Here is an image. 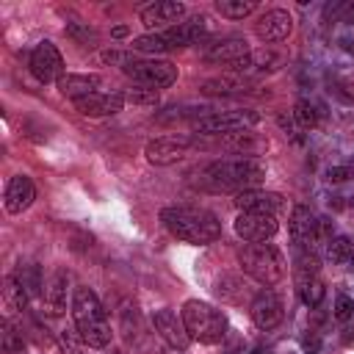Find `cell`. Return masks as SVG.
Instances as JSON below:
<instances>
[{
  "label": "cell",
  "mask_w": 354,
  "mask_h": 354,
  "mask_svg": "<svg viewBox=\"0 0 354 354\" xmlns=\"http://www.w3.org/2000/svg\"><path fill=\"white\" fill-rule=\"evenodd\" d=\"M30 72L39 83H58L64 77V58L53 41H39L30 53Z\"/></svg>",
  "instance_id": "9"
},
{
  "label": "cell",
  "mask_w": 354,
  "mask_h": 354,
  "mask_svg": "<svg viewBox=\"0 0 354 354\" xmlns=\"http://www.w3.org/2000/svg\"><path fill=\"white\" fill-rule=\"evenodd\" d=\"M33 199H36V185H33V180H30L28 174H14V177L8 180V185H6V210L17 216V213L28 210V207L33 205Z\"/></svg>",
  "instance_id": "18"
},
{
  "label": "cell",
  "mask_w": 354,
  "mask_h": 354,
  "mask_svg": "<svg viewBox=\"0 0 354 354\" xmlns=\"http://www.w3.org/2000/svg\"><path fill=\"white\" fill-rule=\"evenodd\" d=\"M152 324H155L158 335H160L171 348H177V351H185V348H188L191 335H188L183 318H177V313H174L171 307H160V310H155Z\"/></svg>",
  "instance_id": "12"
},
{
  "label": "cell",
  "mask_w": 354,
  "mask_h": 354,
  "mask_svg": "<svg viewBox=\"0 0 354 354\" xmlns=\"http://www.w3.org/2000/svg\"><path fill=\"white\" fill-rule=\"evenodd\" d=\"M66 282H69V274L64 268H58L53 274V279L47 282L44 301H47V307H50L53 315H64L66 313Z\"/></svg>",
  "instance_id": "24"
},
{
  "label": "cell",
  "mask_w": 354,
  "mask_h": 354,
  "mask_svg": "<svg viewBox=\"0 0 354 354\" xmlns=\"http://www.w3.org/2000/svg\"><path fill=\"white\" fill-rule=\"evenodd\" d=\"M260 116L254 111H224V113H210L194 122V130L202 136H232L254 127Z\"/></svg>",
  "instance_id": "6"
},
{
  "label": "cell",
  "mask_w": 354,
  "mask_h": 354,
  "mask_svg": "<svg viewBox=\"0 0 354 354\" xmlns=\"http://www.w3.org/2000/svg\"><path fill=\"white\" fill-rule=\"evenodd\" d=\"M124 94V102H133V105H144V108H155L158 105V91H152V88H127V91H122Z\"/></svg>",
  "instance_id": "33"
},
{
  "label": "cell",
  "mask_w": 354,
  "mask_h": 354,
  "mask_svg": "<svg viewBox=\"0 0 354 354\" xmlns=\"http://www.w3.org/2000/svg\"><path fill=\"white\" fill-rule=\"evenodd\" d=\"M288 232H290V241H293L299 249H304V252H313V249L321 243L318 218H315V213H313L307 205H296V207L290 210Z\"/></svg>",
  "instance_id": "10"
},
{
  "label": "cell",
  "mask_w": 354,
  "mask_h": 354,
  "mask_svg": "<svg viewBox=\"0 0 354 354\" xmlns=\"http://www.w3.org/2000/svg\"><path fill=\"white\" fill-rule=\"evenodd\" d=\"M351 177V169L348 166H332L329 171H326V180L329 183H346Z\"/></svg>",
  "instance_id": "41"
},
{
  "label": "cell",
  "mask_w": 354,
  "mask_h": 354,
  "mask_svg": "<svg viewBox=\"0 0 354 354\" xmlns=\"http://www.w3.org/2000/svg\"><path fill=\"white\" fill-rule=\"evenodd\" d=\"M249 354H268V351H266V348H263V346H257V348H252V351H249Z\"/></svg>",
  "instance_id": "43"
},
{
  "label": "cell",
  "mask_w": 354,
  "mask_h": 354,
  "mask_svg": "<svg viewBox=\"0 0 354 354\" xmlns=\"http://www.w3.org/2000/svg\"><path fill=\"white\" fill-rule=\"evenodd\" d=\"M224 149L235 152V155H246V158H257L268 149V138L260 136V133H252V130H243V133H232L221 141Z\"/></svg>",
  "instance_id": "21"
},
{
  "label": "cell",
  "mask_w": 354,
  "mask_h": 354,
  "mask_svg": "<svg viewBox=\"0 0 354 354\" xmlns=\"http://www.w3.org/2000/svg\"><path fill=\"white\" fill-rule=\"evenodd\" d=\"M124 75L133 77V83L144 86V88H152V91H160V88H169L174 80H177V66L171 61H160V58H152V61H133L130 66H124Z\"/></svg>",
  "instance_id": "7"
},
{
  "label": "cell",
  "mask_w": 354,
  "mask_h": 354,
  "mask_svg": "<svg viewBox=\"0 0 354 354\" xmlns=\"http://www.w3.org/2000/svg\"><path fill=\"white\" fill-rule=\"evenodd\" d=\"M301 348H304V354H318L321 351V337L315 332H307L301 337Z\"/></svg>",
  "instance_id": "40"
},
{
  "label": "cell",
  "mask_w": 354,
  "mask_h": 354,
  "mask_svg": "<svg viewBox=\"0 0 354 354\" xmlns=\"http://www.w3.org/2000/svg\"><path fill=\"white\" fill-rule=\"evenodd\" d=\"M254 8H257L254 0H218V3H216V11H218L221 17H227V19H243V17H249Z\"/></svg>",
  "instance_id": "27"
},
{
  "label": "cell",
  "mask_w": 354,
  "mask_h": 354,
  "mask_svg": "<svg viewBox=\"0 0 354 354\" xmlns=\"http://www.w3.org/2000/svg\"><path fill=\"white\" fill-rule=\"evenodd\" d=\"M58 346H61V354H86V340L80 337L77 329H61Z\"/></svg>",
  "instance_id": "29"
},
{
  "label": "cell",
  "mask_w": 354,
  "mask_h": 354,
  "mask_svg": "<svg viewBox=\"0 0 354 354\" xmlns=\"http://www.w3.org/2000/svg\"><path fill=\"white\" fill-rule=\"evenodd\" d=\"M133 50H138V53H166L169 50V44L163 41V36L160 33H147V36H138V39H133Z\"/></svg>",
  "instance_id": "31"
},
{
  "label": "cell",
  "mask_w": 354,
  "mask_h": 354,
  "mask_svg": "<svg viewBox=\"0 0 354 354\" xmlns=\"http://www.w3.org/2000/svg\"><path fill=\"white\" fill-rule=\"evenodd\" d=\"M124 105V94L122 91H111V94H102V91H94L88 97H80L75 100V111L83 113V116H113L119 113Z\"/></svg>",
  "instance_id": "14"
},
{
  "label": "cell",
  "mask_w": 354,
  "mask_h": 354,
  "mask_svg": "<svg viewBox=\"0 0 354 354\" xmlns=\"http://www.w3.org/2000/svg\"><path fill=\"white\" fill-rule=\"evenodd\" d=\"M3 348H6L8 354H22V351H25L22 332H19L17 326H11V324L3 326Z\"/></svg>",
  "instance_id": "34"
},
{
  "label": "cell",
  "mask_w": 354,
  "mask_h": 354,
  "mask_svg": "<svg viewBox=\"0 0 354 354\" xmlns=\"http://www.w3.org/2000/svg\"><path fill=\"white\" fill-rule=\"evenodd\" d=\"M3 301H6V310L8 313H22L28 307V290L17 279V274H8L3 279Z\"/></svg>",
  "instance_id": "25"
},
{
  "label": "cell",
  "mask_w": 354,
  "mask_h": 354,
  "mask_svg": "<svg viewBox=\"0 0 354 354\" xmlns=\"http://www.w3.org/2000/svg\"><path fill=\"white\" fill-rule=\"evenodd\" d=\"M55 86H58V91H61L64 97H72V102H75V100L88 97V94L97 91L100 75H75V72H66Z\"/></svg>",
  "instance_id": "22"
},
{
  "label": "cell",
  "mask_w": 354,
  "mask_h": 354,
  "mask_svg": "<svg viewBox=\"0 0 354 354\" xmlns=\"http://www.w3.org/2000/svg\"><path fill=\"white\" fill-rule=\"evenodd\" d=\"M72 318L75 329L91 348H105L111 343V324L108 315L97 299V293L88 285H77L72 293Z\"/></svg>",
  "instance_id": "2"
},
{
  "label": "cell",
  "mask_w": 354,
  "mask_h": 354,
  "mask_svg": "<svg viewBox=\"0 0 354 354\" xmlns=\"http://www.w3.org/2000/svg\"><path fill=\"white\" fill-rule=\"evenodd\" d=\"M183 17H185V6L177 3V0H158V3L147 6V8H141V22L147 28H158V25H169L171 28L177 22H183Z\"/></svg>",
  "instance_id": "19"
},
{
  "label": "cell",
  "mask_w": 354,
  "mask_h": 354,
  "mask_svg": "<svg viewBox=\"0 0 354 354\" xmlns=\"http://www.w3.org/2000/svg\"><path fill=\"white\" fill-rule=\"evenodd\" d=\"M290 30H293V17L285 8H268L254 25V33L263 41H282L290 36Z\"/></svg>",
  "instance_id": "15"
},
{
  "label": "cell",
  "mask_w": 354,
  "mask_h": 354,
  "mask_svg": "<svg viewBox=\"0 0 354 354\" xmlns=\"http://www.w3.org/2000/svg\"><path fill=\"white\" fill-rule=\"evenodd\" d=\"M17 279L25 285L28 296H30V293H36V290L41 288V282H39V268H36V266H30V268H28V274L19 268V271H17Z\"/></svg>",
  "instance_id": "36"
},
{
  "label": "cell",
  "mask_w": 354,
  "mask_h": 354,
  "mask_svg": "<svg viewBox=\"0 0 354 354\" xmlns=\"http://www.w3.org/2000/svg\"><path fill=\"white\" fill-rule=\"evenodd\" d=\"M180 318L191 335V340H199L205 346H213V343H221L224 335H227V318L221 310H216L213 304L207 301H199V299H188L180 310Z\"/></svg>",
  "instance_id": "4"
},
{
  "label": "cell",
  "mask_w": 354,
  "mask_h": 354,
  "mask_svg": "<svg viewBox=\"0 0 354 354\" xmlns=\"http://www.w3.org/2000/svg\"><path fill=\"white\" fill-rule=\"evenodd\" d=\"M238 88H243V80H238V77H213V80L202 83V91H207V94H230Z\"/></svg>",
  "instance_id": "32"
},
{
  "label": "cell",
  "mask_w": 354,
  "mask_h": 354,
  "mask_svg": "<svg viewBox=\"0 0 354 354\" xmlns=\"http://www.w3.org/2000/svg\"><path fill=\"white\" fill-rule=\"evenodd\" d=\"M293 116H296V124L304 127V130L318 124V111H315V105L310 100H299L296 108H293Z\"/></svg>",
  "instance_id": "30"
},
{
  "label": "cell",
  "mask_w": 354,
  "mask_h": 354,
  "mask_svg": "<svg viewBox=\"0 0 354 354\" xmlns=\"http://www.w3.org/2000/svg\"><path fill=\"white\" fill-rule=\"evenodd\" d=\"M160 221L177 241L196 243V246L213 243L221 235L218 218L207 210H199V207H163Z\"/></svg>",
  "instance_id": "1"
},
{
  "label": "cell",
  "mask_w": 354,
  "mask_h": 354,
  "mask_svg": "<svg viewBox=\"0 0 354 354\" xmlns=\"http://www.w3.org/2000/svg\"><path fill=\"white\" fill-rule=\"evenodd\" d=\"M66 36H72L75 41H80V44H94L97 41V30H91V28H86V25H80V22H69L66 25Z\"/></svg>",
  "instance_id": "35"
},
{
  "label": "cell",
  "mask_w": 354,
  "mask_h": 354,
  "mask_svg": "<svg viewBox=\"0 0 354 354\" xmlns=\"http://www.w3.org/2000/svg\"><path fill=\"white\" fill-rule=\"evenodd\" d=\"M100 58H102V64H119L122 69H124V66H130V64L136 61V58H133V53H124V50H105Z\"/></svg>",
  "instance_id": "38"
},
{
  "label": "cell",
  "mask_w": 354,
  "mask_h": 354,
  "mask_svg": "<svg viewBox=\"0 0 354 354\" xmlns=\"http://www.w3.org/2000/svg\"><path fill=\"white\" fill-rule=\"evenodd\" d=\"M296 293H299V301L310 310H315L321 301H324V282L318 277H301L296 279Z\"/></svg>",
  "instance_id": "26"
},
{
  "label": "cell",
  "mask_w": 354,
  "mask_h": 354,
  "mask_svg": "<svg viewBox=\"0 0 354 354\" xmlns=\"http://www.w3.org/2000/svg\"><path fill=\"white\" fill-rule=\"evenodd\" d=\"M235 207L243 213V210H254V213H279L285 210V199L279 194H271V191H260V188H246V191H238L235 194Z\"/></svg>",
  "instance_id": "16"
},
{
  "label": "cell",
  "mask_w": 354,
  "mask_h": 354,
  "mask_svg": "<svg viewBox=\"0 0 354 354\" xmlns=\"http://www.w3.org/2000/svg\"><path fill=\"white\" fill-rule=\"evenodd\" d=\"M243 55H249V44L246 39H224L218 44H213L207 53H205V61H213V64H235L241 61Z\"/></svg>",
  "instance_id": "23"
},
{
  "label": "cell",
  "mask_w": 354,
  "mask_h": 354,
  "mask_svg": "<svg viewBox=\"0 0 354 354\" xmlns=\"http://www.w3.org/2000/svg\"><path fill=\"white\" fill-rule=\"evenodd\" d=\"M351 249H354V243H351L346 235H335V238H329V243H326V260H329V263H348Z\"/></svg>",
  "instance_id": "28"
},
{
  "label": "cell",
  "mask_w": 354,
  "mask_h": 354,
  "mask_svg": "<svg viewBox=\"0 0 354 354\" xmlns=\"http://www.w3.org/2000/svg\"><path fill=\"white\" fill-rule=\"evenodd\" d=\"M351 315H354V301H351V296L337 293V299H335V318H337V321H348Z\"/></svg>",
  "instance_id": "37"
},
{
  "label": "cell",
  "mask_w": 354,
  "mask_h": 354,
  "mask_svg": "<svg viewBox=\"0 0 354 354\" xmlns=\"http://www.w3.org/2000/svg\"><path fill=\"white\" fill-rule=\"evenodd\" d=\"M282 55L274 53V50H249V55H243L241 61H235L230 69L238 72V75H254V72H274L282 66Z\"/></svg>",
  "instance_id": "20"
},
{
  "label": "cell",
  "mask_w": 354,
  "mask_h": 354,
  "mask_svg": "<svg viewBox=\"0 0 354 354\" xmlns=\"http://www.w3.org/2000/svg\"><path fill=\"white\" fill-rule=\"evenodd\" d=\"M348 268L354 271V249H351V254H348Z\"/></svg>",
  "instance_id": "44"
},
{
  "label": "cell",
  "mask_w": 354,
  "mask_h": 354,
  "mask_svg": "<svg viewBox=\"0 0 354 354\" xmlns=\"http://www.w3.org/2000/svg\"><path fill=\"white\" fill-rule=\"evenodd\" d=\"M252 321H254V326L257 329H263V332H268V329H274V326H279L282 324V318H285V307H282V301H279V296L271 290V288H263L254 299H252Z\"/></svg>",
  "instance_id": "11"
},
{
  "label": "cell",
  "mask_w": 354,
  "mask_h": 354,
  "mask_svg": "<svg viewBox=\"0 0 354 354\" xmlns=\"http://www.w3.org/2000/svg\"><path fill=\"white\" fill-rule=\"evenodd\" d=\"M266 166L254 158H238V160H216L202 171V183L213 191H246L263 183Z\"/></svg>",
  "instance_id": "3"
},
{
  "label": "cell",
  "mask_w": 354,
  "mask_h": 354,
  "mask_svg": "<svg viewBox=\"0 0 354 354\" xmlns=\"http://www.w3.org/2000/svg\"><path fill=\"white\" fill-rule=\"evenodd\" d=\"M188 149V141L185 138H174V136H166V138H155L144 147V155L149 163L155 166H169V163H177Z\"/></svg>",
  "instance_id": "17"
},
{
  "label": "cell",
  "mask_w": 354,
  "mask_h": 354,
  "mask_svg": "<svg viewBox=\"0 0 354 354\" xmlns=\"http://www.w3.org/2000/svg\"><path fill=\"white\" fill-rule=\"evenodd\" d=\"M238 263L254 282H260L266 288L282 282V277H285V260H282L279 249L271 243H246L238 252Z\"/></svg>",
  "instance_id": "5"
},
{
  "label": "cell",
  "mask_w": 354,
  "mask_h": 354,
  "mask_svg": "<svg viewBox=\"0 0 354 354\" xmlns=\"http://www.w3.org/2000/svg\"><path fill=\"white\" fill-rule=\"evenodd\" d=\"M279 230V221L274 213H254V210H243L235 218V232L238 238H243L246 243H266L268 238H274Z\"/></svg>",
  "instance_id": "8"
},
{
  "label": "cell",
  "mask_w": 354,
  "mask_h": 354,
  "mask_svg": "<svg viewBox=\"0 0 354 354\" xmlns=\"http://www.w3.org/2000/svg\"><path fill=\"white\" fill-rule=\"evenodd\" d=\"M207 33V17H194V19H183L166 30H160L163 41L169 44V50H177V47H188V44H196L202 36Z\"/></svg>",
  "instance_id": "13"
},
{
  "label": "cell",
  "mask_w": 354,
  "mask_h": 354,
  "mask_svg": "<svg viewBox=\"0 0 354 354\" xmlns=\"http://www.w3.org/2000/svg\"><path fill=\"white\" fill-rule=\"evenodd\" d=\"M326 14H335V17H340L343 22H351V25H354V3H335V6H326Z\"/></svg>",
  "instance_id": "39"
},
{
  "label": "cell",
  "mask_w": 354,
  "mask_h": 354,
  "mask_svg": "<svg viewBox=\"0 0 354 354\" xmlns=\"http://www.w3.org/2000/svg\"><path fill=\"white\" fill-rule=\"evenodd\" d=\"M111 33H113V39H124V36H127V28H124V25H116Z\"/></svg>",
  "instance_id": "42"
}]
</instances>
